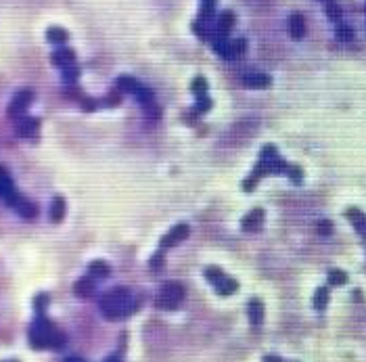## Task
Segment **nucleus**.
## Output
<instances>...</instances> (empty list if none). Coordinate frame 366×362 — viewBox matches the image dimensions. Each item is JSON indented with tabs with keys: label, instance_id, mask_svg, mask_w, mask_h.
I'll use <instances>...</instances> for the list:
<instances>
[{
	"label": "nucleus",
	"instance_id": "nucleus-1",
	"mask_svg": "<svg viewBox=\"0 0 366 362\" xmlns=\"http://www.w3.org/2000/svg\"><path fill=\"white\" fill-rule=\"evenodd\" d=\"M138 306L140 303L134 298H130L128 289H123V287H115V289H111L109 293H105L101 298V310L105 318H109V320L126 318L132 312H136Z\"/></svg>",
	"mask_w": 366,
	"mask_h": 362
},
{
	"label": "nucleus",
	"instance_id": "nucleus-2",
	"mask_svg": "<svg viewBox=\"0 0 366 362\" xmlns=\"http://www.w3.org/2000/svg\"><path fill=\"white\" fill-rule=\"evenodd\" d=\"M182 300H184V287L176 281H172V283H165L161 287V291L157 293L155 306L159 310H176L182 303Z\"/></svg>",
	"mask_w": 366,
	"mask_h": 362
},
{
	"label": "nucleus",
	"instance_id": "nucleus-3",
	"mask_svg": "<svg viewBox=\"0 0 366 362\" xmlns=\"http://www.w3.org/2000/svg\"><path fill=\"white\" fill-rule=\"evenodd\" d=\"M55 331V325L48 323V320L40 314L36 318V323L31 325L30 329V343L34 345V348H48V337H51V333Z\"/></svg>",
	"mask_w": 366,
	"mask_h": 362
},
{
	"label": "nucleus",
	"instance_id": "nucleus-4",
	"mask_svg": "<svg viewBox=\"0 0 366 362\" xmlns=\"http://www.w3.org/2000/svg\"><path fill=\"white\" fill-rule=\"evenodd\" d=\"M6 205H11V208L15 210L19 213V216H23V218H34L36 213H38V208H36V203H31L30 199H26L23 195H19L17 191H15L11 197H6Z\"/></svg>",
	"mask_w": 366,
	"mask_h": 362
},
{
	"label": "nucleus",
	"instance_id": "nucleus-5",
	"mask_svg": "<svg viewBox=\"0 0 366 362\" xmlns=\"http://www.w3.org/2000/svg\"><path fill=\"white\" fill-rule=\"evenodd\" d=\"M31 98H34V92H31V90H28V88H26V90H19V92L13 96L9 109H6L11 118H21V115L26 113L28 105L31 103Z\"/></svg>",
	"mask_w": 366,
	"mask_h": 362
},
{
	"label": "nucleus",
	"instance_id": "nucleus-6",
	"mask_svg": "<svg viewBox=\"0 0 366 362\" xmlns=\"http://www.w3.org/2000/svg\"><path fill=\"white\" fill-rule=\"evenodd\" d=\"M186 237H188V226H186V224H176V226H174L170 233L159 241V247H161V251H165V249L174 247V245L182 243Z\"/></svg>",
	"mask_w": 366,
	"mask_h": 362
},
{
	"label": "nucleus",
	"instance_id": "nucleus-7",
	"mask_svg": "<svg viewBox=\"0 0 366 362\" xmlns=\"http://www.w3.org/2000/svg\"><path fill=\"white\" fill-rule=\"evenodd\" d=\"M38 128H40V120L36 118H30V115H21L19 121H17V134L23 138H31L38 134Z\"/></svg>",
	"mask_w": 366,
	"mask_h": 362
},
{
	"label": "nucleus",
	"instance_id": "nucleus-8",
	"mask_svg": "<svg viewBox=\"0 0 366 362\" xmlns=\"http://www.w3.org/2000/svg\"><path fill=\"white\" fill-rule=\"evenodd\" d=\"M262 222H264V210L255 208L243 218V224H241V226H243L245 233H255V230L262 228Z\"/></svg>",
	"mask_w": 366,
	"mask_h": 362
},
{
	"label": "nucleus",
	"instance_id": "nucleus-9",
	"mask_svg": "<svg viewBox=\"0 0 366 362\" xmlns=\"http://www.w3.org/2000/svg\"><path fill=\"white\" fill-rule=\"evenodd\" d=\"M51 61L57 65V67H69V65H73V61H76V53L71 51V48H57V51L51 55Z\"/></svg>",
	"mask_w": 366,
	"mask_h": 362
},
{
	"label": "nucleus",
	"instance_id": "nucleus-10",
	"mask_svg": "<svg viewBox=\"0 0 366 362\" xmlns=\"http://www.w3.org/2000/svg\"><path fill=\"white\" fill-rule=\"evenodd\" d=\"M289 31H291V36H293L295 40L304 38V34H305V21H304V15L302 13H293L289 17Z\"/></svg>",
	"mask_w": 366,
	"mask_h": 362
},
{
	"label": "nucleus",
	"instance_id": "nucleus-11",
	"mask_svg": "<svg viewBox=\"0 0 366 362\" xmlns=\"http://www.w3.org/2000/svg\"><path fill=\"white\" fill-rule=\"evenodd\" d=\"M73 291H76V295H80V298H88V295H92L96 291V283L92 276H84L80 278V281L73 285Z\"/></svg>",
	"mask_w": 366,
	"mask_h": 362
},
{
	"label": "nucleus",
	"instance_id": "nucleus-12",
	"mask_svg": "<svg viewBox=\"0 0 366 362\" xmlns=\"http://www.w3.org/2000/svg\"><path fill=\"white\" fill-rule=\"evenodd\" d=\"M247 314H249V320H251V325H262L264 320V303L260 300H251L247 303Z\"/></svg>",
	"mask_w": 366,
	"mask_h": 362
},
{
	"label": "nucleus",
	"instance_id": "nucleus-13",
	"mask_svg": "<svg viewBox=\"0 0 366 362\" xmlns=\"http://www.w3.org/2000/svg\"><path fill=\"white\" fill-rule=\"evenodd\" d=\"M347 220L352 222L358 233L366 239V216H364V213L360 210H356V208H349L347 210Z\"/></svg>",
	"mask_w": 366,
	"mask_h": 362
},
{
	"label": "nucleus",
	"instance_id": "nucleus-14",
	"mask_svg": "<svg viewBox=\"0 0 366 362\" xmlns=\"http://www.w3.org/2000/svg\"><path fill=\"white\" fill-rule=\"evenodd\" d=\"M214 289H215V293H220V295H232L239 289V283L235 281V278H228L226 274H224L220 281L214 285Z\"/></svg>",
	"mask_w": 366,
	"mask_h": 362
},
{
	"label": "nucleus",
	"instance_id": "nucleus-15",
	"mask_svg": "<svg viewBox=\"0 0 366 362\" xmlns=\"http://www.w3.org/2000/svg\"><path fill=\"white\" fill-rule=\"evenodd\" d=\"M243 84L247 88H268L270 86V78L264 76V73H251V76L243 78Z\"/></svg>",
	"mask_w": 366,
	"mask_h": 362
},
{
	"label": "nucleus",
	"instance_id": "nucleus-16",
	"mask_svg": "<svg viewBox=\"0 0 366 362\" xmlns=\"http://www.w3.org/2000/svg\"><path fill=\"white\" fill-rule=\"evenodd\" d=\"M48 216H51L53 222H61L65 216V199L63 197H55L51 203V210H48Z\"/></svg>",
	"mask_w": 366,
	"mask_h": 362
},
{
	"label": "nucleus",
	"instance_id": "nucleus-17",
	"mask_svg": "<svg viewBox=\"0 0 366 362\" xmlns=\"http://www.w3.org/2000/svg\"><path fill=\"white\" fill-rule=\"evenodd\" d=\"M13 193H15V186H13L11 176L6 174L4 168H0V197L6 199V197H11Z\"/></svg>",
	"mask_w": 366,
	"mask_h": 362
},
{
	"label": "nucleus",
	"instance_id": "nucleus-18",
	"mask_svg": "<svg viewBox=\"0 0 366 362\" xmlns=\"http://www.w3.org/2000/svg\"><path fill=\"white\" fill-rule=\"evenodd\" d=\"M88 272H90V276L94 278H107L109 276V264L107 262H103V260H96V262H92V264L88 266Z\"/></svg>",
	"mask_w": 366,
	"mask_h": 362
},
{
	"label": "nucleus",
	"instance_id": "nucleus-19",
	"mask_svg": "<svg viewBox=\"0 0 366 362\" xmlns=\"http://www.w3.org/2000/svg\"><path fill=\"white\" fill-rule=\"evenodd\" d=\"M245 46L247 42L243 38L239 40H232V42H228V48H226V55H224V59H237V57H241L245 53Z\"/></svg>",
	"mask_w": 366,
	"mask_h": 362
},
{
	"label": "nucleus",
	"instance_id": "nucleus-20",
	"mask_svg": "<svg viewBox=\"0 0 366 362\" xmlns=\"http://www.w3.org/2000/svg\"><path fill=\"white\" fill-rule=\"evenodd\" d=\"M118 88L123 90V92L136 94L138 90H140V84H138L134 78H130V76H120V78H118Z\"/></svg>",
	"mask_w": 366,
	"mask_h": 362
},
{
	"label": "nucleus",
	"instance_id": "nucleus-21",
	"mask_svg": "<svg viewBox=\"0 0 366 362\" xmlns=\"http://www.w3.org/2000/svg\"><path fill=\"white\" fill-rule=\"evenodd\" d=\"M46 38H48V42H53V44H63L65 40H67V31L61 28H48Z\"/></svg>",
	"mask_w": 366,
	"mask_h": 362
},
{
	"label": "nucleus",
	"instance_id": "nucleus-22",
	"mask_svg": "<svg viewBox=\"0 0 366 362\" xmlns=\"http://www.w3.org/2000/svg\"><path fill=\"white\" fill-rule=\"evenodd\" d=\"M327 303H329V289L327 287H320V289H316V293H314V308L324 310Z\"/></svg>",
	"mask_w": 366,
	"mask_h": 362
},
{
	"label": "nucleus",
	"instance_id": "nucleus-23",
	"mask_svg": "<svg viewBox=\"0 0 366 362\" xmlns=\"http://www.w3.org/2000/svg\"><path fill=\"white\" fill-rule=\"evenodd\" d=\"M136 98H138V103L143 105L145 109H147V107H151V105H155V101H153V92H151L149 88H143V86H140V90L136 92Z\"/></svg>",
	"mask_w": 366,
	"mask_h": 362
},
{
	"label": "nucleus",
	"instance_id": "nucleus-24",
	"mask_svg": "<svg viewBox=\"0 0 366 362\" xmlns=\"http://www.w3.org/2000/svg\"><path fill=\"white\" fill-rule=\"evenodd\" d=\"M329 283L331 285H343V283H347V274L343 272V270H331V272H329Z\"/></svg>",
	"mask_w": 366,
	"mask_h": 362
},
{
	"label": "nucleus",
	"instance_id": "nucleus-25",
	"mask_svg": "<svg viewBox=\"0 0 366 362\" xmlns=\"http://www.w3.org/2000/svg\"><path fill=\"white\" fill-rule=\"evenodd\" d=\"M78 78H80V69L76 67V65H69V67L63 69V80L67 82V84H73Z\"/></svg>",
	"mask_w": 366,
	"mask_h": 362
},
{
	"label": "nucleus",
	"instance_id": "nucleus-26",
	"mask_svg": "<svg viewBox=\"0 0 366 362\" xmlns=\"http://www.w3.org/2000/svg\"><path fill=\"white\" fill-rule=\"evenodd\" d=\"M324 9H327V15H329V17H331L333 21L341 17V6H339V4L335 2V0H329V2H327V6H324Z\"/></svg>",
	"mask_w": 366,
	"mask_h": 362
},
{
	"label": "nucleus",
	"instance_id": "nucleus-27",
	"mask_svg": "<svg viewBox=\"0 0 366 362\" xmlns=\"http://www.w3.org/2000/svg\"><path fill=\"white\" fill-rule=\"evenodd\" d=\"M222 276H224V272H222L220 268H207V270H205V278H207V281H210L212 285L218 283Z\"/></svg>",
	"mask_w": 366,
	"mask_h": 362
},
{
	"label": "nucleus",
	"instance_id": "nucleus-28",
	"mask_svg": "<svg viewBox=\"0 0 366 362\" xmlns=\"http://www.w3.org/2000/svg\"><path fill=\"white\" fill-rule=\"evenodd\" d=\"M193 92H195L197 96H203V94L207 92V82H205V78H197V80L193 82Z\"/></svg>",
	"mask_w": 366,
	"mask_h": 362
},
{
	"label": "nucleus",
	"instance_id": "nucleus-29",
	"mask_svg": "<svg viewBox=\"0 0 366 362\" xmlns=\"http://www.w3.org/2000/svg\"><path fill=\"white\" fill-rule=\"evenodd\" d=\"M149 264H151V270H153V272H159V270L163 268V251H157L155 256L151 258V262H149Z\"/></svg>",
	"mask_w": 366,
	"mask_h": 362
},
{
	"label": "nucleus",
	"instance_id": "nucleus-30",
	"mask_svg": "<svg viewBox=\"0 0 366 362\" xmlns=\"http://www.w3.org/2000/svg\"><path fill=\"white\" fill-rule=\"evenodd\" d=\"M212 107V101L207 98V94H203V96H197V107H195V111L197 113H203V111H207Z\"/></svg>",
	"mask_w": 366,
	"mask_h": 362
},
{
	"label": "nucleus",
	"instance_id": "nucleus-31",
	"mask_svg": "<svg viewBox=\"0 0 366 362\" xmlns=\"http://www.w3.org/2000/svg\"><path fill=\"white\" fill-rule=\"evenodd\" d=\"M337 38H339V40H343V42H349V40H354V31H352V28L341 26V28L337 30Z\"/></svg>",
	"mask_w": 366,
	"mask_h": 362
},
{
	"label": "nucleus",
	"instance_id": "nucleus-32",
	"mask_svg": "<svg viewBox=\"0 0 366 362\" xmlns=\"http://www.w3.org/2000/svg\"><path fill=\"white\" fill-rule=\"evenodd\" d=\"M46 303H48V295H46V293L38 295V298H36V302H34V308H36V312H38V314H42V312H44Z\"/></svg>",
	"mask_w": 366,
	"mask_h": 362
},
{
	"label": "nucleus",
	"instance_id": "nucleus-33",
	"mask_svg": "<svg viewBox=\"0 0 366 362\" xmlns=\"http://www.w3.org/2000/svg\"><path fill=\"white\" fill-rule=\"evenodd\" d=\"M287 176L291 178V180H293V182H302V170H299L297 166H289L287 168Z\"/></svg>",
	"mask_w": 366,
	"mask_h": 362
},
{
	"label": "nucleus",
	"instance_id": "nucleus-34",
	"mask_svg": "<svg viewBox=\"0 0 366 362\" xmlns=\"http://www.w3.org/2000/svg\"><path fill=\"white\" fill-rule=\"evenodd\" d=\"M82 107H84L86 111H92L94 107H96V103H94V101H92V98H90V96H82Z\"/></svg>",
	"mask_w": 366,
	"mask_h": 362
},
{
	"label": "nucleus",
	"instance_id": "nucleus-35",
	"mask_svg": "<svg viewBox=\"0 0 366 362\" xmlns=\"http://www.w3.org/2000/svg\"><path fill=\"white\" fill-rule=\"evenodd\" d=\"M318 230H320L322 235H331V222L320 220V222H318Z\"/></svg>",
	"mask_w": 366,
	"mask_h": 362
},
{
	"label": "nucleus",
	"instance_id": "nucleus-36",
	"mask_svg": "<svg viewBox=\"0 0 366 362\" xmlns=\"http://www.w3.org/2000/svg\"><path fill=\"white\" fill-rule=\"evenodd\" d=\"M122 101V98H120V94L118 92H111L109 96H107V101H105V105H118Z\"/></svg>",
	"mask_w": 366,
	"mask_h": 362
},
{
	"label": "nucleus",
	"instance_id": "nucleus-37",
	"mask_svg": "<svg viewBox=\"0 0 366 362\" xmlns=\"http://www.w3.org/2000/svg\"><path fill=\"white\" fill-rule=\"evenodd\" d=\"M262 362H282V358H278V356H270V354H268V356H264V358H262Z\"/></svg>",
	"mask_w": 366,
	"mask_h": 362
},
{
	"label": "nucleus",
	"instance_id": "nucleus-38",
	"mask_svg": "<svg viewBox=\"0 0 366 362\" xmlns=\"http://www.w3.org/2000/svg\"><path fill=\"white\" fill-rule=\"evenodd\" d=\"M201 4L205 6V9H214V4H215V0H201Z\"/></svg>",
	"mask_w": 366,
	"mask_h": 362
},
{
	"label": "nucleus",
	"instance_id": "nucleus-39",
	"mask_svg": "<svg viewBox=\"0 0 366 362\" xmlns=\"http://www.w3.org/2000/svg\"><path fill=\"white\" fill-rule=\"evenodd\" d=\"M65 362H86V360H82V358H78V356H71V358H67Z\"/></svg>",
	"mask_w": 366,
	"mask_h": 362
},
{
	"label": "nucleus",
	"instance_id": "nucleus-40",
	"mask_svg": "<svg viewBox=\"0 0 366 362\" xmlns=\"http://www.w3.org/2000/svg\"><path fill=\"white\" fill-rule=\"evenodd\" d=\"M105 362H122V360H118V358H107Z\"/></svg>",
	"mask_w": 366,
	"mask_h": 362
},
{
	"label": "nucleus",
	"instance_id": "nucleus-41",
	"mask_svg": "<svg viewBox=\"0 0 366 362\" xmlns=\"http://www.w3.org/2000/svg\"><path fill=\"white\" fill-rule=\"evenodd\" d=\"M2 362H19V360H2Z\"/></svg>",
	"mask_w": 366,
	"mask_h": 362
},
{
	"label": "nucleus",
	"instance_id": "nucleus-42",
	"mask_svg": "<svg viewBox=\"0 0 366 362\" xmlns=\"http://www.w3.org/2000/svg\"><path fill=\"white\" fill-rule=\"evenodd\" d=\"M327 2H329V0H327Z\"/></svg>",
	"mask_w": 366,
	"mask_h": 362
}]
</instances>
